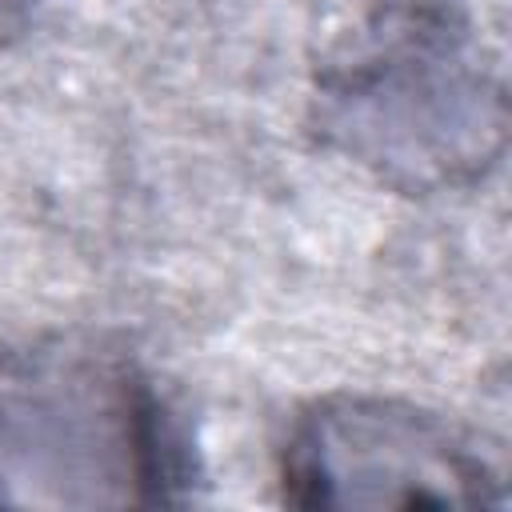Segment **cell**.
Masks as SVG:
<instances>
[{"mask_svg": "<svg viewBox=\"0 0 512 512\" xmlns=\"http://www.w3.org/2000/svg\"><path fill=\"white\" fill-rule=\"evenodd\" d=\"M184 484V440L132 364L72 344L0 360L4 504H168Z\"/></svg>", "mask_w": 512, "mask_h": 512, "instance_id": "7a4b0ae2", "label": "cell"}, {"mask_svg": "<svg viewBox=\"0 0 512 512\" xmlns=\"http://www.w3.org/2000/svg\"><path fill=\"white\" fill-rule=\"evenodd\" d=\"M296 508H456L500 504V472L456 424L396 400L312 404L280 452Z\"/></svg>", "mask_w": 512, "mask_h": 512, "instance_id": "3957f363", "label": "cell"}, {"mask_svg": "<svg viewBox=\"0 0 512 512\" xmlns=\"http://www.w3.org/2000/svg\"><path fill=\"white\" fill-rule=\"evenodd\" d=\"M316 100L320 128L400 188L464 184L504 140V84L460 0H368Z\"/></svg>", "mask_w": 512, "mask_h": 512, "instance_id": "6da1fadb", "label": "cell"}]
</instances>
